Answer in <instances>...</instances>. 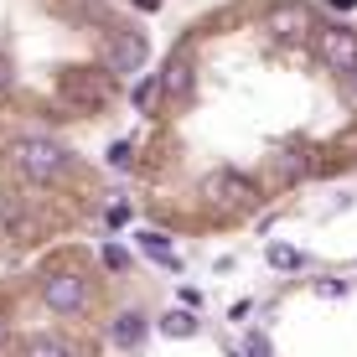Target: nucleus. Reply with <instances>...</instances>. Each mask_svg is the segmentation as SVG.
Instances as JSON below:
<instances>
[{
  "instance_id": "obj_9",
  "label": "nucleus",
  "mask_w": 357,
  "mask_h": 357,
  "mask_svg": "<svg viewBox=\"0 0 357 357\" xmlns=\"http://www.w3.org/2000/svg\"><path fill=\"white\" fill-rule=\"evenodd\" d=\"M145 331H151V316L130 305V311H114V321H109V342H114L119 352H135L145 342Z\"/></svg>"
},
{
  "instance_id": "obj_18",
  "label": "nucleus",
  "mask_w": 357,
  "mask_h": 357,
  "mask_svg": "<svg viewBox=\"0 0 357 357\" xmlns=\"http://www.w3.org/2000/svg\"><path fill=\"white\" fill-rule=\"evenodd\" d=\"M104 223H109V228H125V223H130V202H109V207H104Z\"/></svg>"
},
{
  "instance_id": "obj_19",
  "label": "nucleus",
  "mask_w": 357,
  "mask_h": 357,
  "mask_svg": "<svg viewBox=\"0 0 357 357\" xmlns=\"http://www.w3.org/2000/svg\"><path fill=\"white\" fill-rule=\"evenodd\" d=\"M176 301L187 305V311H197V316H202V305H207V301H202V290H197V285H181V290H176Z\"/></svg>"
},
{
  "instance_id": "obj_7",
  "label": "nucleus",
  "mask_w": 357,
  "mask_h": 357,
  "mask_svg": "<svg viewBox=\"0 0 357 357\" xmlns=\"http://www.w3.org/2000/svg\"><path fill=\"white\" fill-rule=\"evenodd\" d=\"M155 78H161V98H166V109H181L187 98L197 93V52H192V42H176L166 52V63L155 68Z\"/></svg>"
},
{
  "instance_id": "obj_15",
  "label": "nucleus",
  "mask_w": 357,
  "mask_h": 357,
  "mask_svg": "<svg viewBox=\"0 0 357 357\" xmlns=\"http://www.w3.org/2000/svg\"><path fill=\"white\" fill-rule=\"evenodd\" d=\"M238 357H275V347H269L264 331H243L238 337Z\"/></svg>"
},
{
  "instance_id": "obj_4",
  "label": "nucleus",
  "mask_w": 357,
  "mask_h": 357,
  "mask_svg": "<svg viewBox=\"0 0 357 357\" xmlns=\"http://www.w3.org/2000/svg\"><path fill=\"white\" fill-rule=\"evenodd\" d=\"M119 73H109L104 63H83V68H68L63 83H57V93H63V104H73L78 114H98V109H109L119 98Z\"/></svg>"
},
{
  "instance_id": "obj_3",
  "label": "nucleus",
  "mask_w": 357,
  "mask_h": 357,
  "mask_svg": "<svg viewBox=\"0 0 357 357\" xmlns=\"http://www.w3.org/2000/svg\"><path fill=\"white\" fill-rule=\"evenodd\" d=\"M197 197L218 213V223H233V218H249L254 207L264 202V187L249 176V171H238V166H218L213 176H202Z\"/></svg>"
},
{
  "instance_id": "obj_13",
  "label": "nucleus",
  "mask_w": 357,
  "mask_h": 357,
  "mask_svg": "<svg viewBox=\"0 0 357 357\" xmlns=\"http://www.w3.org/2000/svg\"><path fill=\"white\" fill-rule=\"evenodd\" d=\"M135 109H140V114H155V109H166L161 78H155V73H145V78H140V89H135Z\"/></svg>"
},
{
  "instance_id": "obj_14",
  "label": "nucleus",
  "mask_w": 357,
  "mask_h": 357,
  "mask_svg": "<svg viewBox=\"0 0 357 357\" xmlns=\"http://www.w3.org/2000/svg\"><path fill=\"white\" fill-rule=\"evenodd\" d=\"M264 259L275 264V269H301V264H305V254H301V249H290V243H269Z\"/></svg>"
},
{
  "instance_id": "obj_2",
  "label": "nucleus",
  "mask_w": 357,
  "mask_h": 357,
  "mask_svg": "<svg viewBox=\"0 0 357 357\" xmlns=\"http://www.w3.org/2000/svg\"><path fill=\"white\" fill-rule=\"evenodd\" d=\"M36 295H42V305L52 316H63V321H83V316L93 311V280L83 275L73 259H52L36 275Z\"/></svg>"
},
{
  "instance_id": "obj_16",
  "label": "nucleus",
  "mask_w": 357,
  "mask_h": 357,
  "mask_svg": "<svg viewBox=\"0 0 357 357\" xmlns=\"http://www.w3.org/2000/svg\"><path fill=\"white\" fill-rule=\"evenodd\" d=\"M337 93H342V104H347L352 114H357V68H347V73L337 78Z\"/></svg>"
},
{
  "instance_id": "obj_11",
  "label": "nucleus",
  "mask_w": 357,
  "mask_h": 357,
  "mask_svg": "<svg viewBox=\"0 0 357 357\" xmlns=\"http://www.w3.org/2000/svg\"><path fill=\"white\" fill-rule=\"evenodd\" d=\"M16 357H83L78 347H73L68 337H52V331H36V337L21 342V352Z\"/></svg>"
},
{
  "instance_id": "obj_21",
  "label": "nucleus",
  "mask_w": 357,
  "mask_h": 357,
  "mask_svg": "<svg viewBox=\"0 0 357 357\" xmlns=\"http://www.w3.org/2000/svg\"><path fill=\"white\" fill-rule=\"evenodd\" d=\"M130 6H140V10H161V0H130Z\"/></svg>"
},
{
  "instance_id": "obj_8",
  "label": "nucleus",
  "mask_w": 357,
  "mask_h": 357,
  "mask_svg": "<svg viewBox=\"0 0 357 357\" xmlns=\"http://www.w3.org/2000/svg\"><path fill=\"white\" fill-rule=\"evenodd\" d=\"M145 57H151V42H145L135 26H104V68L130 78V73H145Z\"/></svg>"
},
{
  "instance_id": "obj_12",
  "label": "nucleus",
  "mask_w": 357,
  "mask_h": 357,
  "mask_svg": "<svg viewBox=\"0 0 357 357\" xmlns=\"http://www.w3.org/2000/svg\"><path fill=\"white\" fill-rule=\"evenodd\" d=\"M197 311H187V305H176V311H166L161 321H155V331H161V337H171V342H187V337H197Z\"/></svg>"
},
{
  "instance_id": "obj_22",
  "label": "nucleus",
  "mask_w": 357,
  "mask_h": 357,
  "mask_svg": "<svg viewBox=\"0 0 357 357\" xmlns=\"http://www.w3.org/2000/svg\"><path fill=\"white\" fill-rule=\"evenodd\" d=\"M0 342H6V321H0Z\"/></svg>"
},
{
  "instance_id": "obj_6",
  "label": "nucleus",
  "mask_w": 357,
  "mask_h": 357,
  "mask_svg": "<svg viewBox=\"0 0 357 357\" xmlns=\"http://www.w3.org/2000/svg\"><path fill=\"white\" fill-rule=\"evenodd\" d=\"M316 6L311 0H275L269 6V16H264V26H269V36H275L280 47H305L311 42V31H316Z\"/></svg>"
},
{
  "instance_id": "obj_20",
  "label": "nucleus",
  "mask_w": 357,
  "mask_h": 357,
  "mask_svg": "<svg viewBox=\"0 0 357 357\" xmlns=\"http://www.w3.org/2000/svg\"><path fill=\"white\" fill-rule=\"evenodd\" d=\"M130 155H135V145H130V140L109 145V166H119V171H125V166H130Z\"/></svg>"
},
{
  "instance_id": "obj_10",
  "label": "nucleus",
  "mask_w": 357,
  "mask_h": 357,
  "mask_svg": "<svg viewBox=\"0 0 357 357\" xmlns=\"http://www.w3.org/2000/svg\"><path fill=\"white\" fill-rule=\"evenodd\" d=\"M135 243H140V254H145V259H151V264H161V269H171V275H176V269H181V254L171 249V238H166V233L145 228V233H135Z\"/></svg>"
},
{
  "instance_id": "obj_5",
  "label": "nucleus",
  "mask_w": 357,
  "mask_h": 357,
  "mask_svg": "<svg viewBox=\"0 0 357 357\" xmlns=\"http://www.w3.org/2000/svg\"><path fill=\"white\" fill-rule=\"evenodd\" d=\"M311 63L331 73V78H342L347 68H357V26L352 21H316V31H311Z\"/></svg>"
},
{
  "instance_id": "obj_17",
  "label": "nucleus",
  "mask_w": 357,
  "mask_h": 357,
  "mask_svg": "<svg viewBox=\"0 0 357 357\" xmlns=\"http://www.w3.org/2000/svg\"><path fill=\"white\" fill-rule=\"evenodd\" d=\"M104 264L114 269V275H125V269H130V249H119V243H109V249H104Z\"/></svg>"
},
{
  "instance_id": "obj_1",
  "label": "nucleus",
  "mask_w": 357,
  "mask_h": 357,
  "mask_svg": "<svg viewBox=\"0 0 357 357\" xmlns=\"http://www.w3.org/2000/svg\"><path fill=\"white\" fill-rule=\"evenodd\" d=\"M6 161H10V176L31 181V187H57V181H68L78 171L73 151L63 140H52V135H16Z\"/></svg>"
}]
</instances>
